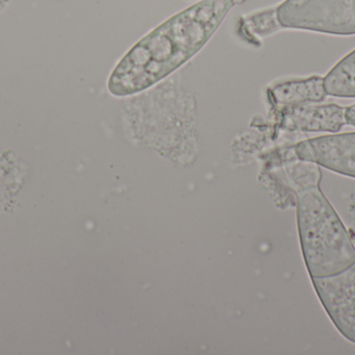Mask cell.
<instances>
[{
    "label": "cell",
    "instance_id": "1",
    "mask_svg": "<svg viewBox=\"0 0 355 355\" xmlns=\"http://www.w3.org/2000/svg\"><path fill=\"white\" fill-rule=\"evenodd\" d=\"M234 0H202L171 17L137 42L108 81L114 96L139 93L187 62L211 39Z\"/></svg>",
    "mask_w": 355,
    "mask_h": 355
},
{
    "label": "cell",
    "instance_id": "2",
    "mask_svg": "<svg viewBox=\"0 0 355 355\" xmlns=\"http://www.w3.org/2000/svg\"><path fill=\"white\" fill-rule=\"evenodd\" d=\"M300 246L311 279L337 274L355 263V246L319 187L297 194Z\"/></svg>",
    "mask_w": 355,
    "mask_h": 355
},
{
    "label": "cell",
    "instance_id": "3",
    "mask_svg": "<svg viewBox=\"0 0 355 355\" xmlns=\"http://www.w3.org/2000/svg\"><path fill=\"white\" fill-rule=\"evenodd\" d=\"M277 15L285 28L355 35L354 0H286Z\"/></svg>",
    "mask_w": 355,
    "mask_h": 355
},
{
    "label": "cell",
    "instance_id": "4",
    "mask_svg": "<svg viewBox=\"0 0 355 355\" xmlns=\"http://www.w3.org/2000/svg\"><path fill=\"white\" fill-rule=\"evenodd\" d=\"M311 279L336 329L355 344V263L337 274Z\"/></svg>",
    "mask_w": 355,
    "mask_h": 355
},
{
    "label": "cell",
    "instance_id": "5",
    "mask_svg": "<svg viewBox=\"0 0 355 355\" xmlns=\"http://www.w3.org/2000/svg\"><path fill=\"white\" fill-rule=\"evenodd\" d=\"M292 151L298 158L355 179V133L313 138L300 142Z\"/></svg>",
    "mask_w": 355,
    "mask_h": 355
},
{
    "label": "cell",
    "instance_id": "6",
    "mask_svg": "<svg viewBox=\"0 0 355 355\" xmlns=\"http://www.w3.org/2000/svg\"><path fill=\"white\" fill-rule=\"evenodd\" d=\"M285 126L291 131L337 133L347 125L346 106L336 104L287 106Z\"/></svg>",
    "mask_w": 355,
    "mask_h": 355
},
{
    "label": "cell",
    "instance_id": "7",
    "mask_svg": "<svg viewBox=\"0 0 355 355\" xmlns=\"http://www.w3.org/2000/svg\"><path fill=\"white\" fill-rule=\"evenodd\" d=\"M273 98L283 106L318 104L324 101L327 93L324 77L311 76L281 83L273 89Z\"/></svg>",
    "mask_w": 355,
    "mask_h": 355
},
{
    "label": "cell",
    "instance_id": "8",
    "mask_svg": "<svg viewBox=\"0 0 355 355\" xmlns=\"http://www.w3.org/2000/svg\"><path fill=\"white\" fill-rule=\"evenodd\" d=\"M327 95L355 98V49L324 76Z\"/></svg>",
    "mask_w": 355,
    "mask_h": 355
},
{
    "label": "cell",
    "instance_id": "9",
    "mask_svg": "<svg viewBox=\"0 0 355 355\" xmlns=\"http://www.w3.org/2000/svg\"><path fill=\"white\" fill-rule=\"evenodd\" d=\"M346 121H347V125L355 127V104L346 106Z\"/></svg>",
    "mask_w": 355,
    "mask_h": 355
},
{
    "label": "cell",
    "instance_id": "10",
    "mask_svg": "<svg viewBox=\"0 0 355 355\" xmlns=\"http://www.w3.org/2000/svg\"><path fill=\"white\" fill-rule=\"evenodd\" d=\"M354 4H355V0H354Z\"/></svg>",
    "mask_w": 355,
    "mask_h": 355
}]
</instances>
